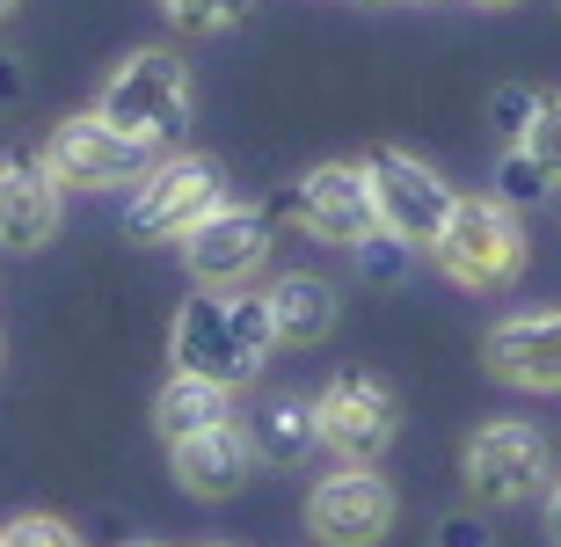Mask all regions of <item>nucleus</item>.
I'll use <instances>...</instances> for the list:
<instances>
[{"label":"nucleus","mask_w":561,"mask_h":547,"mask_svg":"<svg viewBox=\"0 0 561 547\" xmlns=\"http://www.w3.org/2000/svg\"><path fill=\"white\" fill-rule=\"evenodd\" d=\"M437 271L453 277V285H467V293H496V285H511V277L525 271V227L518 212L503 205V197H459L453 219H445V233L431 241Z\"/></svg>","instance_id":"f257e3e1"},{"label":"nucleus","mask_w":561,"mask_h":547,"mask_svg":"<svg viewBox=\"0 0 561 547\" xmlns=\"http://www.w3.org/2000/svg\"><path fill=\"white\" fill-rule=\"evenodd\" d=\"M117 132H131V139H146V147H168L175 132L190 125V73L175 52H131L117 73H110L103 103H95Z\"/></svg>","instance_id":"f03ea898"},{"label":"nucleus","mask_w":561,"mask_h":547,"mask_svg":"<svg viewBox=\"0 0 561 547\" xmlns=\"http://www.w3.org/2000/svg\"><path fill=\"white\" fill-rule=\"evenodd\" d=\"M227 205V169L211 153H175V161H153L139 175V197L125 212L131 241H183L205 212Z\"/></svg>","instance_id":"7ed1b4c3"},{"label":"nucleus","mask_w":561,"mask_h":547,"mask_svg":"<svg viewBox=\"0 0 561 547\" xmlns=\"http://www.w3.org/2000/svg\"><path fill=\"white\" fill-rule=\"evenodd\" d=\"M153 153L161 147H146V139L110 125L103 110H88V117H66V125L51 132L44 169L59 175L66 190H110V183H139V175L153 169Z\"/></svg>","instance_id":"20e7f679"},{"label":"nucleus","mask_w":561,"mask_h":547,"mask_svg":"<svg viewBox=\"0 0 561 547\" xmlns=\"http://www.w3.org/2000/svg\"><path fill=\"white\" fill-rule=\"evenodd\" d=\"M313 417H321V445L329 453H343L351 467H373L401 431V401L373 373H335L321 387V401H313Z\"/></svg>","instance_id":"39448f33"},{"label":"nucleus","mask_w":561,"mask_h":547,"mask_svg":"<svg viewBox=\"0 0 561 547\" xmlns=\"http://www.w3.org/2000/svg\"><path fill=\"white\" fill-rule=\"evenodd\" d=\"M168 358H175V373H205L219 387H249L263 373V358L233 329V293H219V285H197V299H183L175 337H168Z\"/></svg>","instance_id":"423d86ee"},{"label":"nucleus","mask_w":561,"mask_h":547,"mask_svg":"<svg viewBox=\"0 0 561 547\" xmlns=\"http://www.w3.org/2000/svg\"><path fill=\"white\" fill-rule=\"evenodd\" d=\"M365 175H373V205H379V227H394L401 241H416V249H431L437 233H445V219H453V190L437 183L431 169H423L416 153L401 147H379L373 161H365Z\"/></svg>","instance_id":"0eeeda50"},{"label":"nucleus","mask_w":561,"mask_h":547,"mask_svg":"<svg viewBox=\"0 0 561 547\" xmlns=\"http://www.w3.org/2000/svg\"><path fill=\"white\" fill-rule=\"evenodd\" d=\"M547 482V438L533 423H481L467 438V489L481 504H525Z\"/></svg>","instance_id":"6e6552de"},{"label":"nucleus","mask_w":561,"mask_h":547,"mask_svg":"<svg viewBox=\"0 0 561 547\" xmlns=\"http://www.w3.org/2000/svg\"><path fill=\"white\" fill-rule=\"evenodd\" d=\"M183 255H190V277H197V285H219V293H227V285H241L249 271H263L271 219L249 212V205H219L183 233Z\"/></svg>","instance_id":"1a4fd4ad"},{"label":"nucleus","mask_w":561,"mask_h":547,"mask_svg":"<svg viewBox=\"0 0 561 547\" xmlns=\"http://www.w3.org/2000/svg\"><path fill=\"white\" fill-rule=\"evenodd\" d=\"M299 227L313 241H335V249H357L365 233L379 227V205H373V175L351 169V161H329V169L299 175Z\"/></svg>","instance_id":"9d476101"},{"label":"nucleus","mask_w":561,"mask_h":547,"mask_svg":"<svg viewBox=\"0 0 561 547\" xmlns=\"http://www.w3.org/2000/svg\"><path fill=\"white\" fill-rule=\"evenodd\" d=\"M307 526H313V540H329V547H373L394 526V489L379 482V475H365V467L329 475L307 497Z\"/></svg>","instance_id":"9b49d317"},{"label":"nucleus","mask_w":561,"mask_h":547,"mask_svg":"<svg viewBox=\"0 0 561 547\" xmlns=\"http://www.w3.org/2000/svg\"><path fill=\"white\" fill-rule=\"evenodd\" d=\"M489 373L525 387V395H554L561 387V315H518L489 329Z\"/></svg>","instance_id":"f8f14e48"},{"label":"nucleus","mask_w":561,"mask_h":547,"mask_svg":"<svg viewBox=\"0 0 561 547\" xmlns=\"http://www.w3.org/2000/svg\"><path fill=\"white\" fill-rule=\"evenodd\" d=\"M59 190L44 161H0V249H44L59 233Z\"/></svg>","instance_id":"ddd939ff"},{"label":"nucleus","mask_w":561,"mask_h":547,"mask_svg":"<svg viewBox=\"0 0 561 547\" xmlns=\"http://www.w3.org/2000/svg\"><path fill=\"white\" fill-rule=\"evenodd\" d=\"M168 460H175V482L190 497H233L255 467V438L227 417V423H211V431H197V438H175Z\"/></svg>","instance_id":"4468645a"},{"label":"nucleus","mask_w":561,"mask_h":547,"mask_svg":"<svg viewBox=\"0 0 561 547\" xmlns=\"http://www.w3.org/2000/svg\"><path fill=\"white\" fill-rule=\"evenodd\" d=\"M233 387H219V379H205V373H175L161 387V401H153V423H161V438L175 445V438H197V431H211V423H227L233 417Z\"/></svg>","instance_id":"2eb2a0df"},{"label":"nucleus","mask_w":561,"mask_h":547,"mask_svg":"<svg viewBox=\"0 0 561 547\" xmlns=\"http://www.w3.org/2000/svg\"><path fill=\"white\" fill-rule=\"evenodd\" d=\"M271 321H277V343H321L335 329V293L321 285V277H307V271H291V277H277L271 285Z\"/></svg>","instance_id":"dca6fc26"},{"label":"nucleus","mask_w":561,"mask_h":547,"mask_svg":"<svg viewBox=\"0 0 561 547\" xmlns=\"http://www.w3.org/2000/svg\"><path fill=\"white\" fill-rule=\"evenodd\" d=\"M249 438H255V453H263V460L291 467V460H307L313 445H321V417H313V401L277 395L271 409H263V417L249 423Z\"/></svg>","instance_id":"f3484780"},{"label":"nucleus","mask_w":561,"mask_h":547,"mask_svg":"<svg viewBox=\"0 0 561 547\" xmlns=\"http://www.w3.org/2000/svg\"><path fill=\"white\" fill-rule=\"evenodd\" d=\"M168 15H175V30H190V37H219V30H233V22H249L255 0H161Z\"/></svg>","instance_id":"a211bd4d"},{"label":"nucleus","mask_w":561,"mask_h":547,"mask_svg":"<svg viewBox=\"0 0 561 547\" xmlns=\"http://www.w3.org/2000/svg\"><path fill=\"white\" fill-rule=\"evenodd\" d=\"M547 190H554V175H547L525 147H511V153L496 161V197H503V205H540Z\"/></svg>","instance_id":"6ab92c4d"},{"label":"nucleus","mask_w":561,"mask_h":547,"mask_svg":"<svg viewBox=\"0 0 561 547\" xmlns=\"http://www.w3.org/2000/svg\"><path fill=\"white\" fill-rule=\"evenodd\" d=\"M233 329H241V343H249L255 358H271V343H277L271 293H233Z\"/></svg>","instance_id":"aec40b11"},{"label":"nucleus","mask_w":561,"mask_h":547,"mask_svg":"<svg viewBox=\"0 0 561 547\" xmlns=\"http://www.w3.org/2000/svg\"><path fill=\"white\" fill-rule=\"evenodd\" d=\"M409 249H416V241H401L394 227H373L357 241V263H365V277H401L409 271Z\"/></svg>","instance_id":"412c9836"},{"label":"nucleus","mask_w":561,"mask_h":547,"mask_svg":"<svg viewBox=\"0 0 561 547\" xmlns=\"http://www.w3.org/2000/svg\"><path fill=\"white\" fill-rule=\"evenodd\" d=\"M518 147H525V153H533V161H540V169L561 183V95H554V103H540V117L525 125Z\"/></svg>","instance_id":"4be33fe9"},{"label":"nucleus","mask_w":561,"mask_h":547,"mask_svg":"<svg viewBox=\"0 0 561 547\" xmlns=\"http://www.w3.org/2000/svg\"><path fill=\"white\" fill-rule=\"evenodd\" d=\"M0 547H81V540H73V526H66V518L30 511V518H15V526H0Z\"/></svg>","instance_id":"5701e85b"},{"label":"nucleus","mask_w":561,"mask_h":547,"mask_svg":"<svg viewBox=\"0 0 561 547\" xmlns=\"http://www.w3.org/2000/svg\"><path fill=\"white\" fill-rule=\"evenodd\" d=\"M489 117H496V132L511 139V147H518L525 125L540 117V95H533V88H496V95H489Z\"/></svg>","instance_id":"b1692460"},{"label":"nucleus","mask_w":561,"mask_h":547,"mask_svg":"<svg viewBox=\"0 0 561 547\" xmlns=\"http://www.w3.org/2000/svg\"><path fill=\"white\" fill-rule=\"evenodd\" d=\"M489 540V533L474 526V518H445V526H437V547H481Z\"/></svg>","instance_id":"393cba45"},{"label":"nucleus","mask_w":561,"mask_h":547,"mask_svg":"<svg viewBox=\"0 0 561 547\" xmlns=\"http://www.w3.org/2000/svg\"><path fill=\"white\" fill-rule=\"evenodd\" d=\"M547 533L561 540V489H554V504H547Z\"/></svg>","instance_id":"a878e982"},{"label":"nucleus","mask_w":561,"mask_h":547,"mask_svg":"<svg viewBox=\"0 0 561 547\" xmlns=\"http://www.w3.org/2000/svg\"><path fill=\"white\" fill-rule=\"evenodd\" d=\"M474 8H518V0H474Z\"/></svg>","instance_id":"bb28decb"},{"label":"nucleus","mask_w":561,"mask_h":547,"mask_svg":"<svg viewBox=\"0 0 561 547\" xmlns=\"http://www.w3.org/2000/svg\"><path fill=\"white\" fill-rule=\"evenodd\" d=\"M8 15H15V0H0V22H8Z\"/></svg>","instance_id":"cd10ccee"},{"label":"nucleus","mask_w":561,"mask_h":547,"mask_svg":"<svg viewBox=\"0 0 561 547\" xmlns=\"http://www.w3.org/2000/svg\"><path fill=\"white\" fill-rule=\"evenodd\" d=\"M0 95H8V59H0Z\"/></svg>","instance_id":"c85d7f7f"},{"label":"nucleus","mask_w":561,"mask_h":547,"mask_svg":"<svg viewBox=\"0 0 561 547\" xmlns=\"http://www.w3.org/2000/svg\"><path fill=\"white\" fill-rule=\"evenodd\" d=\"M365 8H379V0H365Z\"/></svg>","instance_id":"c756f323"},{"label":"nucleus","mask_w":561,"mask_h":547,"mask_svg":"<svg viewBox=\"0 0 561 547\" xmlns=\"http://www.w3.org/2000/svg\"><path fill=\"white\" fill-rule=\"evenodd\" d=\"M146 547H153V540H146Z\"/></svg>","instance_id":"7c9ffc66"}]
</instances>
